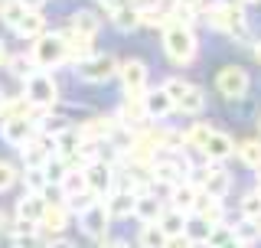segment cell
Wrapping results in <instances>:
<instances>
[{
    "mask_svg": "<svg viewBox=\"0 0 261 248\" xmlns=\"http://www.w3.org/2000/svg\"><path fill=\"white\" fill-rule=\"evenodd\" d=\"M163 53L170 56L176 65H186L196 59V33L190 27H179V23H170L163 30Z\"/></svg>",
    "mask_w": 261,
    "mask_h": 248,
    "instance_id": "cell-1",
    "label": "cell"
},
{
    "mask_svg": "<svg viewBox=\"0 0 261 248\" xmlns=\"http://www.w3.org/2000/svg\"><path fill=\"white\" fill-rule=\"evenodd\" d=\"M23 98L33 105L36 111H49L56 102H59V85L49 72H33V76L23 82Z\"/></svg>",
    "mask_w": 261,
    "mask_h": 248,
    "instance_id": "cell-2",
    "label": "cell"
},
{
    "mask_svg": "<svg viewBox=\"0 0 261 248\" xmlns=\"http://www.w3.org/2000/svg\"><path fill=\"white\" fill-rule=\"evenodd\" d=\"M30 59L36 62V69H56L65 62V33H43L36 43L30 46Z\"/></svg>",
    "mask_w": 261,
    "mask_h": 248,
    "instance_id": "cell-3",
    "label": "cell"
},
{
    "mask_svg": "<svg viewBox=\"0 0 261 248\" xmlns=\"http://www.w3.org/2000/svg\"><path fill=\"white\" fill-rule=\"evenodd\" d=\"M206 23L212 30H225L232 36H245V10L239 4H212L206 10Z\"/></svg>",
    "mask_w": 261,
    "mask_h": 248,
    "instance_id": "cell-4",
    "label": "cell"
},
{
    "mask_svg": "<svg viewBox=\"0 0 261 248\" xmlns=\"http://www.w3.org/2000/svg\"><path fill=\"white\" fill-rule=\"evenodd\" d=\"M79 69V79L82 82H92V85H101V82H108L111 76H118V59H114L111 53H95L92 59H85V62H79L75 65Z\"/></svg>",
    "mask_w": 261,
    "mask_h": 248,
    "instance_id": "cell-5",
    "label": "cell"
},
{
    "mask_svg": "<svg viewBox=\"0 0 261 248\" xmlns=\"http://www.w3.org/2000/svg\"><path fill=\"white\" fill-rule=\"evenodd\" d=\"M0 137L10 147H27L33 137H36V118H7L0 121Z\"/></svg>",
    "mask_w": 261,
    "mask_h": 248,
    "instance_id": "cell-6",
    "label": "cell"
},
{
    "mask_svg": "<svg viewBox=\"0 0 261 248\" xmlns=\"http://www.w3.org/2000/svg\"><path fill=\"white\" fill-rule=\"evenodd\" d=\"M118 76H121V85H124L127 98L147 95V65L141 59H127L124 65H118Z\"/></svg>",
    "mask_w": 261,
    "mask_h": 248,
    "instance_id": "cell-7",
    "label": "cell"
},
{
    "mask_svg": "<svg viewBox=\"0 0 261 248\" xmlns=\"http://www.w3.org/2000/svg\"><path fill=\"white\" fill-rule=\"evenodd\" d=\"M248 85H251V79H248V72H245L242 65H225V69L216 76V88L225 98H242L248 92Z\"/></svg>",
    "mask_w": 261,
    "mask_h": 248,
    "instance_id": "cell-8",
    "label": "cell"
},
{
    "mask_svg": "<svg viewBox=\"0 0 261 248\" xmlns=\"http://www.w3.org/2000/svg\"><path fill=\"white\" fill-rule=\"evenodd\" d=\"M199 189L212 200H225V193L232 189V177L219 167V163H209L206 170H202V180H199Z\"/></svg>",
    "mask_w": 261,
    "mask_h": 248,
    "instance_id": "cell-9",
    "label": "cell"
},
{
    "mask_svg": "<svg viewBox=\"0 0 261 248\" xmlns=\"http://www.w3.org/2000/svg\"><path fill=\"white\" fill-rule=\"evenodd\" d=\"M82 173H85V183H88V193H92V196L111 193V186H114V170L108 167V163L95 160V163H88V167H82Z\"/></svg>",
    "mask_w": 261,
    "mask_h": 248,
    "instance_id": "cell-10",
    "label": "cell"
},
{
    "mask_svg": "<svg viewBox=\"0 0 261 248\" xmlns=\"http://www.w3.org/2000/svg\"><path fill=\"white\" fill-rule=\"evenodd\" d=\"M196 200H199V183H193V180H179L176 186H170V209L193 212Z\"/></svg>",
    "mask_w": 261,
    "mask_h": 248,
    "instance_id": "cell-11",
    "label": "cell"
},
{
    "mask_svg": "<svg viewBox=\"0 0 261 248\" xmlns=\"http://www.w3.org/2000/svg\"><path fill=\"white\" fill-rule=\"evenodd\" d=\"M82 232H85L88 238H101L105 232H108V222H111V216H108V209H105V203H95L88 212H82Z\"/></svg>",
    "mask_w": 261,
    "mask_h": 248,
    "instance_id": "cell-12",
    "label": "cell"
},
{
    "mask_svg": "<svg viewBox=\"0 0 261 248\" xmlns=\"http://www.w3.org/2000/svg\"><path fill=\"white\" fill-rule=\"evenodd\" d=\"M46 196H33V193H23L20 200H16V219L20 222H30V226H39V219H43L46 212Z\"/></svg>",
    "mask_w": 261,
    "mask_h": 248,
    "instance_id": "cell-13",
    "label": "cell"
},
{
    "mask_svg": "<svg viewBox=\"0 0 261 248\" xmlns=\"http://www.w3.org/2000/svg\"><path fill=\"white\" fill-rule=\"evenodd\" d=\"M114 131H118V121L114 118H92V121H85L79 128V137L88 140V144H101V140H108Z\"/></svg>",
    "mask_w": 261,
    "mask_h": 248,
    "instance_id": "cell-14",
    "label": "cell"
},
{
    "mask_svg": "<svg viewBox=\"0 0 261 248\" xmlns=\"http://www.w3.org/2000/svg\"><path fill=\"white\" fill-rule=\"evenodd\" d=\"M202 154H206L209 163H222V160H228V157L235 154V140L228 134H222V131H212V137L206 140Z\"/></svg>",
    "mask_w": 261,
    "mask_h": 248,
    "instance_id": "cell-15",
    "label": "cell"
},
{
    "mask_svg": "<svg viewBox=\"0 0 261 248\" xmlns=\"http://www.w3.org/2000/svg\"><path fill=\"white\" fill-rule=\"evenodd\" d=\"M167 212V206H163L157 196H150V193H141L134 200V216L144 222V226H153V222H160V216Z\"/></svg>",
    "mask_w": 261,
    "mask_h": 248,
    "instance_id": "cell-16",
    "label": "cell"
},
{
    "mask_svg": "<svg viewBox=\"0 0 261 248\" xmlns=\"http://www.w3.org/2000/svg\"><path fill=\"white\" fill-rule=\"evenodd\" d=\"M98 30H101V20H98V13H92V10H75L69 16V33H75L82 39H95Z\"/></svg>",
    "mask_w": 261,
    "mask_h": 248,
    "instance_id": "cell-17",
    "label": "cell"
},
{
    "mask_svg": "<svg viewBox=\"0 0 261 248\" xmlns=\"http://www.w3.org/2000/svg\"><path fill=\"white\" fill-rule=\"evenodd\" d=\"M134 200H137V196L130 193V189H118V193L108 196L105 209H108L111 219H127V216H134Z\"/></svg>",
    "mask_w": 261,
    "mask_h": 248,
    "instance_id": "cell-18",
    "label": "cell"
},
{
    "mask_svg": "<svg viewBox=\"0 0 261 248\" xmlns=\"http://www.w3.org/2000/svg\"><path fill=\"white\" fill-rule=\"evenodd\" d=\"M144 108H147V118H167V114H173L176 111V105L167 98V92L163 88H157V92H147L144 95Z\"/></svg>",
    "mask_w": 261,
    "mask_h": 248,
    "instance_id": "cell-19",
    "label": "cell"
},
{
    "mask_svg": "<svg viewBox=\"0 0 261 248\" xmlns=\"http://www.w3.org/2000/svg\"><path fill=\"white\" fill-rule=\"evenodd\" d=\"M65 222H69V206L65 203H49L43 219H39V229H46V232H62Z\"/></svg>",
    "mask_w": 261,
    "mask_h": 248,
    "instance_id": "cell-20",
    "label": "cell"
},
{
    "mask_svg": "<svg viewBox=\"0 0 261 248\" xmlns=\"http://www.w3.org/2000/svg\"><path fill=\"white\" fill-rule=\"evenodd\" d=\"M13 33H16L20 39H30V43H36V39L46 33V16H43V13H27L20 23H16Z\"/></svg>",
    "mask_w": 261,
    "mask_h": 248,
    "instance_id": "cell-21",
    "label": "cell"
},
{
    "mask_svg": "<svg viewBox=\"0 0 261 248\" xmlns=\"http://www.w3.org/2000/svg\"><path fill=\"white\" fill-rule=\"evenodd\" d=\"M95 56V49H92V39H82L75 36V33H65V59H72V62H85V59H92Z\"/></svg>",
    "mask_w": 261,
    "mask_h": 248,
    "instance_id": "cell-22",
    "label": "cell"
},
{
    "mask_svg": "<svg viewBox=\"0 0 261 248\" xmlns=\"http://www.w3.org/2000/svg\"><path fill=\"white\" fill-rule=\"evenodd\" d=\"M118 121L121 124H134V128H141V124L147 121V108H144V95L141 98H127L124 105H121V111H118Z\"/></svg>",
    "mask_w": 261,
    "mask_h": 248,
    "instance_id": "cell-23",
    "label": "cell"
},
{
    "mask_svg": "<svg viewBox=\"0 0 261 248\" xmlns=\"http://www.w3.org/2000/svg\"><path fill=\"white\" fill-rule=\"evenodd\" d=\"M186 219H190V216H186V212L167 209V212H163V216H160V222H157V226L163 229V235H167V238H179V235L186 232Z\"/></svg>",
    "mask_w": 261,
    "mask_h": 248,
    "instance_id": "cell-24",
    "label": "cell"
},
{
    "mask_svg": "<svg viewBox=\"0 0 261 248\" xmlns=\"http://www.w3.org/2000/svg\"><path fill=\"white\" fill-rule=\"evenodd\" d=\"M59 189H62V196H65V200H75V196H82V193H88V183H85V173L72 167L69 173H65V180H62V183H59Z\"/></svg>",
    "mask_w": 261,
    "mask_h": 248,
    "instance_id": "cell-25",
    "label": "cell"
},
{
    "mask_svg": "<svg viewBox=\"0 0 261 248\" xmlns=\"http://www.w3.org/2000/svg\"><path fill=\"white\" fill-rule=\"evenodd\" d=\"M7 72H10L13 79L27 82L33 72H39V69H36V62H33L27 53H16V56H10V59H7Z\"/></svg>",
    "mask_w": 261,
    "mask_h": 248,
    "instance_id": "cell-26",
    "label": "cell"
},
{
    "mask_svg": "<svg viewBox=\"0 0 261 248\" xmlns=\"http://www.w3.org/2000/svg\"><path fill=\"white\" fill-rule=\"evenodd\" d=\"M7 118H36V108L23 95H13V98H7L4 114H0V121H7Z\"/></svg>",
    "mask_w": 261,
    "mask_h": 248,
    "instance_id": "cell-27",
    "label": "cell"
},
{
    "mask_svg": "<svg viewBox=\"0 0 261 248\" xmlns=\"http://www.w3.org/2000/svg\"><path fill=\"white\" fill-rule=\"evenodd\" d=\"M111 23L118 30H137L141 27V10H137V7H114L111 10Z\"/></svg>",
    "mask_w": 261,
    "mask_h": 248,
    "instance_id": "cell-28",
    "label": "cell"
},
{
    "mask_svg": "<svg viewBox=\"0 0 261 248\" xmlns=\"http://www.w3.org/2000/svg\"><path fill=\"white\" fill-rule=\"evenodd\" d=\"M23 16H27V7H23L20 0H0V20L10 30H16V23H20Z\"/></svg>",
    "mask_w": 261,
    "mask_h": 248,
    "instance_id": "cell-29",
    "label": "cell"
},
{
    "mask_svg": "<svg viewBox=\"0 0 261 248\" xmlns=\"http://www.w3.org/2000/svg\"><path fill=\"white\" fill-rule=\"evenodd\" d=\"M209 137H212V128H209V124H193V128L183 134V144L202 154V147H206V140H209Z\"/></svg>",
    "mask_w": 261,
    "mask_h": 248,
    "instance_id": "cell-30",
    "label": "cell"
},
{
    "mask_svg": "<svg viewBox=\"0 0 261 248\" xmlns=\"http://www.w3.org/2000/svg\"><path fill=\"white\" fill-rule=\"evenodd\" d=\"M202 108H206V95H202V88H196V85L183 95V102L176 105V111H183V114H199Z\"/></svg>",
    "mask_w": 261,
    "mask_h": 248,
    "instance_id": "cell-31",
    "label": "cell"
},
{
    "mask_svg": "<svg viewBox=\"0 0 261 248\" xmlns=\"http://www.w3.org/2000/svg\"><path fill=\"white\" fill-rule=\"evenodd\" d=\"M209 232H212V226H209V222H202L199 216H190V219H186V238H190V242L196 245V242H202V245H206L209 242Z\"/></svg>",
    "mask_w": 261,
    "mask_h": 248,
    "instance_id": "cell-32",
    "label": "cell"
},
{
    "mask_svg": "<svg viewBox=\"0 0 261 248\" xmlns=\"http://www.w3.org/2000/svg\"><path fill=\"white\" fill-rule=\"evenodd\" d=\"M170 238L163 235V229L153 222V226H144L141 229V248H167Z\"/></svg>",
    "mask_w": 261,
    "mask_h": 248,
    "instance_id": "cell-33",
    "label": "cell"
},
{
    "mask_svg": "<svg viewBox=\"0 0 261 248\" xmlns=\"http://www.w3.org/2000/svg\"><path fill=\"white\" fill-rule=\"evenodd\" d=\"M239 157H242L245 167L261 170V140H245V144L239 147Z\"/></svg>",
    "mask_w": 261,
    "mask_h": 248,
    "instance_id": "cell-34",
    "label": "cell"
},
{
    "mask_svg": "<svg viewBox=\"0 0 261 248\" xmlns=\"http://www.w3.org/2000/svg\"><path fill=\"white\" fill-rule=\"evenodd\" d=\"M20 180H23V186H27V193H33V196H43L46 186H49V180H46L43 170H27Z\"/></svg>",
    "mask_w": 261,
    "mask_h": 248,
    "instance_id": "cell-35",
    "label": "cell"
},
{
    "mask_svg": "<svg viewBox=\"0 0 261 248\" xmlns=\"http://www.w3.org/2000/svg\"><path fill=\"white\" fill-rule=\"evenodd\" d=\"M141 27L167 30L170 27V13L167 10H157V7H147V10H141Z\"/></svg>",
    "mask_w": 261,
    "mask_h": 248,
    "instance_id": "cell-36",
    "label": "cell"
},
{
    "mask_svg": "<svg viewBox=\"0 0 261 248\" xmlns=\"http://www.w3.org/2000/svg\"><path fill=\"white\" fill-rule=\"evenodd\" d=\"M69 170H72V167H69V163H65V160H59V157H53V160H49L46 167H43L46 180H49V183H56V186H59L62 180H65V173H69Z\"/></svg>",
    "mask_w": 261,
    "mask_h": 248,
    "instance_id": "cell-37",
    "label": "cell"
},
{
    "mask_svg": "<svg viewBox=\"0 0 261 248\" xmlns=\"http://www.w3.org/2000/svg\"><path fill=\"white\" fill-rule=\"evenodd\" d=\"M190 82H183V79H167V82H163V92H167V98H170V102H173V105H179V102H183V95L186 92H190Z\"/></svg>",
    "mask_w": 261,
    "mask_h": 248,
    "instance_id": "cell-38",
    "label": "cell"
},
{
    "mask_svg": "<svg viewBox=\"0 0 261 248\" xmlns=\"http://www.w3.org/2000/svg\"><path fill=\"white\" fill-rule=\"evenodd\" d=\"M242 216L248 219V222H258L261 219V193H258V189L242 200Z\"/></svg>",
    "mask_w": 261,
    "mask_h": 248,
    "instance_id": "cell-39",
    "label": "cell"
},
{
    "mask_svg": "<svg viewBox=\"0 0 261 248\" xmlns=\"http://www.w3.org/2000/svg\"><path fill=\"white\" fill-rule=\"evenodd\" d=\"M232 238H235V232H232V229H228L225 226V222H219V226H212V232H209V248H222L225 242H232Z\"/></svg>",
    "mask_w": 261,
    "mask_h": 248,
    "instance_id": "cell-40",
    "label": "cell"
},
{
    "mask_svg": "<svg viewBox=\"0 0 261 248\" xmlns=\"http://www.w3.org/2000/svg\"><path fill=\"white\" fill-rule=\"evenodd\" d=\"M16 180H20V170H16L10 160H0V193H7Z\"/></svg>",
    "mask_w": 261,
    "mask_h": 248,
    "instance_id": "cell-41",
    "label": "cell"
},
{
    "mask_svg": "<svg viewBox=\"0 0 261 248\" xmlns=\"http://www.w3.org/2000/svg\"><path fill=\"white\" fill-rule=\"evenodd\" d=\"M13 248H49V242L39 232H30V235H13Z\"/></svg>",
    "mask_w": 261,
    "mask_h": 248,
    "instance_id": "cell-42",
    "label": "cell"
},
{
    "mask_svg": "<svg viewBox=\"0 0 261 248\" xmlns=\"http://www.w3.org/2000/svg\"><path fill=\"white\" fill-rule=\"evenodd\" d=\"M20 4L27 7V13H39V10H43V4H46V0H20Z\"/></svg>",
    "mask_w": 261,
    "mask_h": 248,
    "instance_id": "cell-43",
    "label": "cell"
},
{
    "mask_svg": "<svg viewBox=\"0 0 261 248\" xmlns=\"http://www.w3.org/2000/svg\"><path fill=\"white\" fill-rule=\"evenodd\" d=\"M167 248H193V242H190L186 235H179V238H170V242H167Z\"/></svg>",
    "mask_w": 261,
    "mask_h": 248,
    "instance_id": "cell-44",
    "label": "cell"
},
{
    "mask_svg": "<svg viewBox=\"0 0 261 248\" xmlns=\"http://www.w3.org/2000/svg\"><path fill=\"white\" fill-rule=\"evenodd\" d=\"M176 4H179V7H186V10H196V7H202L206 0H176Z\"/></svg>",
    "mask_w": 261,
    "mask_h": 248,
    "instance_id": "cell-45",
    "label": "cell"
},
{
    "mask_svg": "<svg viewBox=\"0 0 261 248\" xmlns=\"http://www.w3.org/2000/svg\"><path fill=\"white\" fill-rule=\"evenodd\" d=\"M49 248H75L69 242V238H53V242H49Z\"/></svg>",
    "mask_w": 261,
    "mask_h": 248,
    "instance_id": "cell-46",
    "label": "cell"
},
{
    "mask_svg": "<svg viewBox=\"0 0 261 248\" xmlns=\"http://www.w3.org/2000/svg\"><path fill=\"white\" fill-rule=\"evenodd\" d=\"M7 59H10V53H7V43L0 39V65H7Z\"/></svg>",
    "mask_w": 261,
    "mask_h": 248,
    "instance_id": "cell-47",
    "label": "cell"
},
{
    "mask_svg": "<svg viewBox=\"0 0 261 248\" xmlns=\"http://www.w3.org/2000/svg\"><path fill=\"white\" fill-rule=\"evenodd\" d=\"M95 4H101V7H108V10H114V7H121V0H95Z\"/></svg>",
    "mask_w": 261,
    "mask_h": 248,
    "instance_id": "cell-48",
    "label": "cell"
},
{
    "mask_svg": "<svg viewBox=\"0 0 261 248\" xmlns=\"http://www.w3.org/2000/svg\"><path fill=\"white\" fill-rule=\"evenodd\" d=\"M101 248H130V245H127V242H118V238H114V242H105Z\"/></svg>",
    "mask_w": 261,
    "mask_h": 248,
    "instance_id": "cell-49",
    "label": "cell"
},
{
    "mask_svg": "<svg viewBox=\"0 0 261 248\" xmlns=\"http://www.w3.org/2000/svg\"><path fill=\"white\" fill-rule=\"evenodd\" d=\"M222 248H248V245H242V242H239V238H232V242H225Z\"/></svg>",
    "mask_w": 261,
    "mask_h": 248,
    "instance_id": "cell-50",
    "label": "cell"
},
{
    "mask_svg": "<svg viewBox=\"0 0 261 248\" xmlns=\"http://www.w3.org/2000/svg\"><path fill=\"white\" fill-rule=\"evenodd\" d=\"M4 105H7V95H4V88H0V114H4Z\"/></svg>",
    "mask_w": 261,
    "mask_h": 248,
    "instance_id": "cell-51",
    "label": "cell"
},
{
    "mask_svg": "<svg viewBox=\"0 0 261 248\" xmlns=\"http://www.w3.org/2000/svg\"><path fill=\"white\" fill-rule=\"evenodd\" d=\"M255 59L261 62V39H258V43H255Z\"/></svg>",
    "mask_w": 261,
    "mask_h": 248,
    "instance_id": "cell-52",
    "label": "cell"
},
{
    "mask_svg": "<svg viewBox=\"0 0 261 248\" xmlns=\"http://www.w3.org/2000/svg\"><path fill=\"white\" fill-rule=\"evenodd\" d=\"M239 4H261V0H239Z\"/></svg>",
    "mask_w": 261,
    "mask_h": 248,
    "instance_id": "cell-53",
    "label": "cell"
},
{
    "mask_svg": "<svg viewBox=\"0 0 261 248\" xmlns=\"http://www.w3.org/2000/svg\"><path fill=\"white\" fill-rule=\"evenodd\" d=\"M255 226H258V232H261V219H258V222H255Z\"/></svg>",
    "mask_w": 261,
    "mask_h": 248,
    "instance_id": "cell-54",
    "label": "cell"
},
{
    "mask_svg": "<svg viewBox=\"0 0 261 248\" xmlns=\"http://www.w3.org/2000/svg\"><path fill=\"white\" fill-rule=\"evenodd\" d=\"M258 193H261V177H258Z\"/></svg>",
    "mask_w": 261,
    "mask_h": 248,
    "instance_id": "cell-55",
    "label": "cell"
}]
</instances>
